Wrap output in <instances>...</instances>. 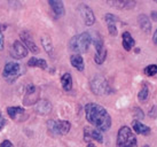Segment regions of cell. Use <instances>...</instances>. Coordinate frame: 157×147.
<instances>
[{"instance_id": "cell-27", "label": "cell", "mask_w": 157, "mask_h": 147, "mask_svg": "<svg viewBox=\"0 0 157 147\" xmlns=\"http://www.w3.org/2000/svg\"><path fill=\"white\" fill-rule=\"evenodd\" d=\"M133 115H134V117H135V120H142L144 117V112H142V109L140 108V107H136V108H134L133 109Z\"/></svg>"}, {"instance_id": "cell-25", "label": "cell", "mask_w": 157, "mask_h": 147, "mask_svg": "<svg viewBox=\"0 0 157 147\" xmlns=\"http://www.w3.org/2000/svg\"><path fill=\"white\" fill-rule=\"evenodd\" d=\"M148 97H149V89L146 84H144V85L141 86L140 92L138 93V99H139L140 102H144L146 100L148 99Z\"/></svg>"}, {"instance_id": "cell-26", "label": "cell", "mask_w": 157, "mask_h": 147, "mask_svg": "<svg viewBox=\"0 0 157 147\" xmlns=\"http://www.w3.org/2000/svg\"><path fill=\"white\" fill-rule=\"evenodd\" d=\"M144 74L149 76V77H153L157 74V65H149L144 68Z\"/></svg>"}, {"instance_id": "cell-31", "label": "cell", "mask_w": 157, "mask_h": 147, "mask_svg": "<svg viewBox=\"0 0 157 147\" xmlns=\"http://www.w3.org/2000/svg\"><path fill=\"white\" fill-rule=\"evenodd\" d=\"M5 124H6V121H5L4 116L1 115V113H0V131L2 130V128L5 126Z\"/></svg>"}, {"instance_id": "cell-19", "label": "cell", "mask_w": 157, "mask_h": 147, "mask_svg": "<svg viewBox=\"0 0 157 147\" xmlns=\"http://www.w3.org/2000/svg\"><path fill=\"white\" fill-rule=\"evenodd\" d=\"M132 128H133L135 133L138 134H142V136H148V134H150V128L148 125L142 124L138 120H134V121L132 122Z\"/></svg>"}, {"instance_id": "cell-14", "label": "cell", "mask_w": 157, "mask_h": 147, "mask_svg": "<svg viewBox=\"0 0 157 147\" xmlns=\"http://www.w3.org/2000/svg\"><path fill=\"white\" fill-rule=\"evenodd\" d=\"M107 4L115 7L118 9H123V10H130V9L134 8L136 2L133 0H113V1H108Z\"/></svg>"}, {"instance_id": "cell-28", "label": "cell", "mask_w": 157, "mask_h": 147, "mask_svg": "<svg viewBox=\"0 0 157 147\" xmlns=\"http://www.w3.org/2000/svg\"><path fill=\"white\" fill-rule=\"evenodd\" d=\"M148 115L150 118H156L157 117V106H153L149 110Z\"/></svg>"}, {"instance_id": "cell-6", "label": "cell", "mask_w": 157, "mask_h": 147, "mask_svg": "<svg viewBox=\"0 0 157 147\" xmlns=\"http://www.w3.org/2000/svg\"><path fill=\"white\" fill-rule=\"evenodd\" d=\"M47 126L48 130L54 134H67L71 129V123L62 120H49Z\"/></svg>"}, {"instance_id": "cell-1", "label": "cell", "mask_w": 157, "mask_h": 147, "mask_svg": "<svg viewBox=\"0 0 157 147\" xmlns=\"http://www.w3.org/2000/svg\"><path fill=\"white\" fill-rule=\"evenodd\" d=\"M85 116L87 122L99 131H108L111 126V117L105 107L98 104H87L85 106Z\"/></svg>"}, {"instance_id": "cell-20", "label": "cell", "mask_w": 157, "mask_h": 147, "mask_svg": "<svg viewBox=\"0 0 157 147\" xmlns=\"http://www.w3.org/2000/svg\"><path fill=\"white\" fill-rule=\"evenodd\" d=\"M70 63L78 71H84V69H85V63H84L83 56L79 55V54H74V55L70 56Z\"/></svg>"}, {"instance_id": "cell-18", "label": "cell", "mask_w": 157, "mask_h": 147, "mask_svg": "<svg viewBox=\"0 0 157 147\" xmlns=\"http://www.w3.org/2000/svg\"><path fill=\"white\" fill-rule=\"evenodd\" d=\"M122 44H123V47L125 51H131L132 48L135 46V40L133 39L132 35L128 32V31H125V32H123L122 35Z\"/></svg>"}, {"instance_id": "cell-32", "label": "cell", "mask_w": 157, "mask_h": 147, "mask_svg": "<svg viewBox=\"0 0 157 147\" xmlns=\"http://www.w3.org/2000/svg\"><path fill=\"white\" fill-rule=\"evenodd\" d=\"M150 16H151V18H153L154 21H157V12L155 10V12H151L150 13Z\"/></svg>"}, {"instance_id": "cell-34", "label": "cell", "mask_w": 157, "mask_h": 147, "mask_svg": "<svg viewBox=\"0 0 157 147\" xmlns=\"http://www.w3.org/2000/svg\"><path fill=\"white\" fill-rule=\"evenodd\" d=\"M87 147H96V146H95V145H93V144H88Z\"/></svg>"}, {"instance_id": "cell-23", "label": "cell", "mask_w": 157, "mask_h": 147, "mask_svg": "<svg viewBox=\"0 0 157 147\" xmlns=\"http://www.w3.org/2000/svg\"><path fill=\"white\" fill-rule=\"evenodd\" d=\"M28 66L29 67H36V68H40V69H47V62L44 59H38L32 56L30 60L28 61Z\"/></svg>"}, {"instance_id": "cell-22", "label": "cell", "mask_w": 157, "mask_h": 147, "mask_svg": "<svg viewBox=\"0 0 157 147\" xmlns=\"http://www.w3.org/2000/svg\"><path fill=\"white\" fill-rule=\"evenodd\" d=\"M61 85L63 87V90L67 92H69L72 90V77L69 73H66L62 75L61 77Z\"/></svg>"}, {"instance_id": "cell-16", "label": "cell", "mask_w": 157, "mask_h": 147, "mask_svg": "<svg viewBox=\"0 0 157 147\" xmlns=\"http://www.w3.org/2000/svg\"><path fill=\"white\" fill-rule=\"evenodd\" d=\"M48 5L51 6L52 10L54 12V14L56 15L57 18L60 16H63L66 10H64V5L62 2L61 0H49L48 1Z\"/></svg>"}, {"instance_id": "cell-30", "label": "cell", "mask_w": 157, "mask_h": 147, "mask_svg": "<svg viewBox=\"0 0 157 147\" xmlns=\"http://www.w3.org/2000/svg\"><path fill=\"white\" fill-rule=\"evenodd\" d=\"M4 35H2V32L0 31V51H2L4 50Z\"/></svg>"}, {"instance_id": "cell-17", "label": "cell", "mask_w": 157, "mask_h": 147, "mask_svg": "<svg viewBox=\"0 0 157 147\" xmlns=\"http://www.w3.org/2000/svg\"><path fill=\"white\" fill-rule=\"evenodd\" d=\"M138 23H139L141 30L144 31V34H150V31H151V22H150L149 18L146 14H140L138 16Z\"/></svg>"}, {"instance_id": "cell-15", "label": "cell", "mask_w": 157, "mask_h": 147, "mask_svg": "<svg viewBox=\"0 0 157 147\" xmlns=\"http://www.w3.org/2000/svg\"><path fill=\"white\" fill-rule=\"evenodd\" d=\"M36 112L39 115H47L52 112V104L48 100H39L36 104Z\"/></svg>"}, {"instance_id": "cell-9", "label": "cell", "mask_w": 157, "mask_h": 147, "mask_svg": "<svg viewBox=\"0 0 157 147\" xmlns=\"http://www.w3.org/2000/svg\"><path fill=\"white\" fill-rule=\"evenodd\" d=\"M20 74H21V66L16 62H8L5 66L2 76L8 81H10V79L13 81V79L20 76Z\"/></svg>"}, {"instance_id": "cell-12", "label": "cell", "mask_w": 157, "mask_h": 147, "mask_svg": "<svg viewBox=\"0 0 157 147\" xmlns=\"http://www.w3.org/2000/svg\"><path fill=\"white\" fill-rule=\"evenodd\" d=\"M10 55L13 56L14 59H23L28 55V48L20 40H16V42H14L13 46L10 48Z\"/></svg>"}, {"instance_id": "cell-13", "label": "cell", "mask_w": 157, "mask_h": 147, "mask_svg": "<svg viewBox=\"0 0 157 147\" xmlns=\"http://www.w3.org/2000/svg\"><path fill=\"white\" fill-rule=\"evenodd\" d=\"M84 139H85V141L95 140L98 143H103V136L101 133V131H99L98 129L88 128V126L84 129Z\"/></svg>"}, {"instance_id": "cell-11", "label": "cell", "mask_w": 157, "mask_h": 147, "mask_svg": "<svg viewBox=\"0 0 157 147\" xmlns=\"http://www.w3.org/2000/svg\"><path fill=\"white\" fill-rule=\"evenodd\" d=\"M105 21L107 23V26H108V31H109V34L111 36H117V32H118V28H117V23L121 22V20L116 16V15H113L111 13H107L105 15Z\"/></svg>"}, {"instance_id": "cell-4", "label": "cell", "mask_w": 157, "mask_h": 147, "mask_svg": "<svg viewBox=\"0 0 157 147\" xmlns=\"http://www.w3.org/2000/svg\"><path fill=\"white\" fill-rule=\"evenodd\" d=\"M92 92L96 95H107L113 93V89L110 86L108 81L103 76H95L90 83Z\"/></svg>"}, {"instance_id": "cell-5", "label": "cell", "mask_w": 157, "mask_h": 147, "mask_svg": "<svg viewBox=\"0 0 157 147\" xmlns=\"http://www.w3.org/2000/svg\"><path fill=\"white\" fill-rule=\"evenodd\" d=\"M92 42L94 44L95 47V56H94V61L96 65H102L105 62V58H107V50L105 47V43L103 39L101 38L100 35L96 34L95 37H92Z\"/></svg>"}, {"instance_id": "cell-35", "label": "cell", "mask_w": 157, "mask_h": 147, "mask_svg": "<svg viewBox=\"0 0 157 147\" xmlns=\"http://www.w3.org/2000/svg\"><path fill=\"white\" fill-rule=\"evenodd\" d=\"M144 147H150V146H149V145H144Z\"/></svg>"}, {"instance_id": "cell-24", "label": "cell", "mask_w": 157, "mask_h": 147, "mask_svg": "<svg viewBox=\"0 0 157 147\" xmlns=\"http://www.w3.org/2000/svg\"><path fill=\"white\" fill-rule=\"evenodd\" d=\"M7 113H8L9 117H12V120H17L18 116H21L24 113V109L21 107H8Z\"/></svg>"}, {"instance_id": "cell-2", "label": "cell", "mask_w": 157, "mask_h": 147, "mask_svg": "<svg viewBox=\"0 0 157 147\" xmlns=\"http://www.w3.org/2000/svg\"><path fill=\"white\" fill-rule=\"evenodd\" d=\"M92 43V36L88 32H83L75 36L70 39L69 48L72 52L76 53H85L88 51V47Z\"/></svg>"}, {"instance_id": "cell-29", "label": "cell", "mask_w": 157, "mask_h": 147, "mask_svg": "<svg viewBox=\"0 0 157 147\" xmlns=\"http://www.w3.org/2000/svg\"><path fill=\"white\" fill-rule=\"evenodd\" d=\"M0 147H13V144L10 143L9 140H4L0 145Z\"/></svg>"}, {"instance_id": "cell-21", "label": "cell", "mask_w": 157, "mask_h": 147, "mask_svg": "<svg viewBox=\"0 0 157 147\" xmlns=\"http://www.w3.org/2000/svg\"><path fill=\"white\" fill-rule=\"evenodd\" d=\"M40 42H41V45L44 46L45 52L47 53L51 58H53V55H54V46H53L51 38L48 36H43L40 38Z\"/></svg>"}, {"instance_id": "cell-33", "label": "cell", "mask_w": 157, "mask_h": 147, "mask_svg": "<svg viewBox=\"0 0 157 147\" xmlns=\"http://www.w3.org/2000/svg\"><path fill=\"white\" fill-rule=\"evenodd\" d=\"M153 43L155 44L157 46V29L155 30V34H154V37H153Z\"/></svg>"}, {"instance_id": "cell-7", "label": "cell", "mask_w": 157, "mask_h": 147, "mask_svg": "<svg viewBox=\"0 0 157 147\" xmlns=\"http://www.w3.org/2000/svg\"><path fill=\"white\" fill-rule=\"evenodd\" d=\"M40 91L39 89L33 85V84H29L25 89V94L23 98V105L24 106H32L36 105L39 101Z\"/></svg>"}, {"instance_id": "cell-3", "label": "cell", "mask_w": 157, "mask_h": 147, "mask_svg": "<svg viewBox=\"0 0 157 147\" xmlns=\"http://www.w3.org/2000/svg\"><path fill=\"white\" fill-rule=\"evenodd\" d=\"M116 145L117 147H138V140L132 129L124 125L118 130Z\"/></svg>"}, {"instance_id": "cell-10", "label": "cell", "mask_w": 157, "mask_h": 147, "mask_svg": "<svg viewBox=\"0 0 157 147\" xmlns=\"http://www.w3.org/2000/svg\"><path fill=\"white\" fill-rule=\"evenodd\" d=\"M20 37H21V40L23 42V45L26 46V48L30 52L35 53V54L39 53V47L36 45L35 40H33V38H32V36L30 35L29 31H22L20 34Z\"/></svg>"}, {"instance_id": "cell-8", "label": "cell", "mask_w": 157, "mask_h": 147, "mask_svg": "<svg viewBox=\"0 0 157 147\" xmlns=\"http://www.w3.org/2000/svg\"><path fill=\"white\" fill-rule=\"evenodd\" d=\"M78 12L80 14L82 18L84 20V23L87 26H92L95 23V15L93 13L91 7H88L86 4H80L78 6Z\"/></svg>"}]
</instances>
